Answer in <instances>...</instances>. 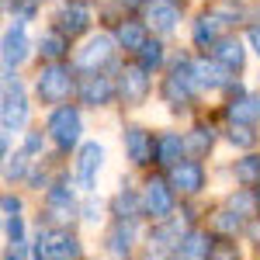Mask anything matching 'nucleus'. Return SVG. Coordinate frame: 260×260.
Wrapping results in <instances>:
<instances>
[{
	"mask_svg": "<svg viewBox=\"0 0 260 260\" xmlns=\"http://www.w3.org/2000/svg\"><path fill=\"white\" fill-rule=\"evenodd\" d=\"M83 191L77 187V180L70 170H59L56 184L42 194V208H39V222L42 225H52V229H73L80 222V198Z\"/></svg>",
	"mask_w": 260,
	"mask_h": 260,
	"instance_id": "obj_1",
	"label": "nucleus"
},
{
	"mask_svg": "<svg viewBox=\"0 0 260 260\" xmlns=\"http://www.w3.org/2000/svg\"><path fill=\"white\" fill-rule=\"evenodd\" d=\"M28 257L31 260H87L83 240L77 229H52V225H42L31 233L28 243Z\"/></svg>",
	"mask_w": 260,
	"mask_h": 260,
	"instance_id": "obj_2",
	"label": "nucleus"
},
{
	"mask_svg": "<svg viewBox=\"0 0 260 260\" xmlns=\"http://www.w3.org/2000/svg\"><path fill=\"white\" fill-rule=\"evenodd\" d=\"M35 98L52 111L70 104V98H77V73L66 62H45L35 77Z\"/></svg>",
	"mask_w": 260,
	"mask_h": 260,
	"instance_id": "obj_3",
	"label": "nucleus"
},
{
	"mask_svg": "<svg viewBox=\"0 0 260 260\" xmlns=\"http://www.w3.org/2000/svg\"><path fill=\"white\" fill-rule=\"evenodd\" d=\"M142 215H146V225H156V222H167L177 215V191L170 187V180H167V174H146V180H142Z\"/></svg>",
	"mask_w": 260,
	"mask_h": 260,
	"instance_id": "obj_4",
	"label": "nucleus"
},
{
	"mask_svg": "<svg viewBox=\"0 0 260 260\" xmlns=\"http://www.w3.org/2000/svg\"><path fill=\"white\" fill-rule=\"evenodd\" d=\"M146 246V229L142 222H128V219H111L104 236H101V250L108 260H136Z\"/></svg>",
	"mask_w": 260,
	"mask_h": 260,
	"instance_id": "obj_5",
	"label": "nucleus"
},
{
	"mask_svg": "<svg viewBox=\"0 0 260 260\" xmlns=\"http://www.w3.org/2000/svg\"><path fill=\"white\" fill-rule=\"evenodd\" d=\"M45 136L56 146L59 156H70L83 146V118L73 104H62V108H52L49 118H45Z\"/></svg>",
	"mask_w": 260,
	"mask_h": 260,
	"instance_id": "obj_6",
	"label": "nucleus"
},
{
	"mask_svg": "<svg viewBox=\"0 0 260 260\" xmlns=\"http://www.w3.org/2000/svg\"><path fill=\"white\" fill-rule=\"evenodd\" d=\"M198 80H194V59H177L170 66V73L163 77L160 83V98L167 108H174V111H184V108H191L194 98H198Z\"/></svg>",
	"mask_w": 260,
	"mask_h": 260,
	"instance_id": "obj_7",
	"label": "nucleus"
},
{
	"mask_svg": "<svg viewBox=\"0 0 260 260\" xmlns=\"http://www.w3.org/2000/svg\"><path fill=\"white\" fill-rule=\"evenodd\" d=\"M31 104H28V90L24 83L14 77V70H4V104H0V121H4V136L21 132L28 125Z\"/></svg>",
	"mask_w": 260,
	"mask_h": 260,
	"instance_id": "obj_8",
	"label": "nucleus"
},
{
	"mask_svg": "<svg viewBox=\"0 0 260 260\" xmlns=\"http://www.w3.org/2000/svg\"><path fill=\"white\" fill-rule=\"evenodd\" d=\"M104 146L98 139H87L77 149V156H73V180H77V187H80L83 194H98V177L101 170H104Z\"/></svg>",
	"mask_w": 260,
	"mask_h": 260,
	"instance_id": "obj_9",
	"label": "nucleus"
},
{
	"mask_svg": "<svg viewBox=\"0 0 260 260\" xmlns=\"http://www.w3.org/2000/svg\"><path fill=\"white\" fill-rule=\"evenodd\" d=\"M167 180H170V187L177 191L180 201H194L205 194V187H208V170H205V163L201 160H180L174 163L170 170H167Z\"/></svg>",
	"mask_w": 260,
	"mask_h": 260,
	"instance_id": "obj_10",
	"label": "nucleus"
},
{
	"mask_svg": "<svg viewBox=\"0 0 260 260\" xmlns=\"http://www.w3.org/2000/svg\"><path fill=\"white\" fill-rule=\"evenodd\" d=\"M121 146H125V156L136 170H153L156 167V136L142 125H128L121 132Z\"/></svg>",
	"mask_w": 260,
	"mask_h": 260,
	"instance_id": "obj_11",
	"label": "nucleus"
},
{
	"mask_svg": "<svg viewBox=\"0 0 260 260\" xmlns=\"http://www.w3.org/2000/svg\"><path fill=\"white\" fill-rule=\"evenodd\" d=\"M77 101L83 108H108L118 101V80L104 73H80L77 77Z\"/></svg>",
	"mask_w": 260,
	"mask_h": 260,
	"instance_id": "obj_12",
	"label": "nucleus"
},
{
	"mask_svg": "<svg viewBox=\"0 0 260 260\" xmlns=\"http://www.w3.org/2000/svg\"><path fill=\"white\" fill-rule=\"evenodd\" d=\"M115 49H118L115 35H90V39L83 42V49H77L73 66L83 70V73H101L104 66L115 62Z\"/></svg>",
	"mask_w": 260,
	"mask_h": 260,
	"instance_id": "obj_13",
	"label": "nucleus"
},
{
	"mask_svg": "<svg viewBox=\"0 0 260 260\" xmlns=\"http://www.w3.org/2000/svg\"><path fill=\"white\" fill-rule=\"evenodd\" d=\"M149 90H153V77H149V70H142L139 62H128V66L121 70V77H118V101H121V108H139V104H146Z\"/></svg>",
	"mask_w": 260,
	"mask_h": 260,
	"instance_id": "obj_14",
	"label": "nucleus"
},
{
	"mask_svg": "<svg viewBox=\"0 0 260 260\" xmlns=\"http://www.w3.org/2000/svg\"><path fill=\"white\" fill-rule=\"evenodd\" d=\"M90 21H94V14H90V4L87 0H62L59 11H56V28H59L66 39L83 35L90 28Z\"/></svg>",
	"mask_w": 260,
	"mask_h": 260,
	"instance_id": "obj_15",
	"label": "nucleus"
},
{
	"mask_svg": "<svg viewBox=\"0 0 260 260\" xmlns=\"http://www.w3.org/2000/svg\"><path fill=\"white\" fill-rule=\"evenodd\" d=\"M205 225L212 229V236L215 240H243V233H246V225H250V219H243V215H236L229 205H215L212 212H208V219H205Z\"/></svg>",
	"mask_w": 260,
	"mask_h": 260,
	"instance_id": "obj_16",
	"label": "nucleus"
},
{
	"mask_svg": "<svg viewBox=\"0 0 260 260\" xmlns=\"http://www.w3.org/2000/svg\"><path fill=\"white\" fill-rule=\"evenodd\" d=\"M194 80L201 90H229L236 83V73L208 56V59H194Z\"/></svg>",
	"mask_w": 260,
	"mask_h": 260,
	"instance_id": "obj_17",
	"label": "nucleus"
},
{
	"mask_svg": "<svg viewBox=\"0 0 260 260\" xmlns=\"http://www.w3.org/2000/svg\"><path fill=\"white\" fill-rule=\"evenodd\" d=\"M108 201H111V219L146 222V215H142V191H139V187H132V184L121 180V187Z\"/></svg>",
	"mask_w": 260,
	"mask_h": 260,
	"instance_id": "obj_18",
	"label": "nucleus"
},
{
	"mask_svg": "<svg viewBox=\"0 0 260 260\" xmlns=\"http://www.w3.org/2000/svg\"><path fill=\"white\" fill-rule=\"evenodd\" d=\"M187 160V139L180 136V132H156V170L167 174L174 163Z\"/></svg>",
	"mask_w": 260,
	"mask_h": 260,
	"instance_id": "obj_19",
	"label": "nucleus"
},
{
	"mask_svg": "<svg viewBox=\"0 0 260 260\" xmlns=\"http://www.w3.org/2000/svg\"><path fill=\"white\" fill-rule=\"evenodd\" d=\"M180 21V4H170V0H153L146 7V28H153L156 35H170Z\"/></svg>",
	"mask_w": 260,
	"mask_h": 260,
	"instance_id": "obj_20",
	"label": "nucleus"
},
{
	"mask_svg": "<svg viewBox=\"0 0 260 260\" xmlns=\"http://www.w3.org/2000/svg\"><path fill=\"white\" fill-rule=\"evenodd\" d=\"M24 59H28V31L24 21H18L4 31V70H18Z\"/></svg>",
	"mask_w": 260,
	"mask_h": 260,
	"instance_id": "obj_21",
	"label": "nucleus"
},
{
	"mask_svg": "<svg viewBox=\"0 0 260 260\" xmlns=\"http://www.w3.org/2000/svg\"><path fill=\"white\" fill-rule=\"evenodd\" d=\"M212 246H215L212 229H208V225H198V229L177 246V253H174L170 260H208L212 257Z\"/></svg>",
	"mask_w": 260,
	"mask_h": 260,
	"instance_id": "obj_22",
	"label": "nucleus"
},
{
	"mask_svg": "<svg viewBox=\"0 0 260 260\" xmlns=\"http://www.w3.org/2000/svg\"><path fill=\"white\" fill-rule=\"evenodd\" d=\"M222 115H225L229 125H253V128H257V121H260V98L236 94V98H229V104L222 108Z\"/></svg>",
	"mask_w": 260,
	"mask_h": 260,
	"instance_id": "obj_23",
	"label": "nucleus"
},
{
	"mask_svg": "<svg viewBox=\"0 0 260 260\" xmlns=\"http://www.w3.org/2000/svg\"><path fill=\"white\" fill-rule=\"evenodd\" d=\"M184 139H187V156L191 160H208L212 156V149H215V142H219V132L208 125V121H198L191 132H184Z\"/></svg>",
	"mask_w": 260,
	"mask_h": 260,
	"instance_id": "obj_24",
	"label": "nucleus"
},
{
	"mask_svg": "<svg viewBox=\"0 0 260 260\" xmlns=\"http://www.w3.org/2000/svg\"><path fill=\"white\" fill-rule=\"evenodd\" d=\"M212 59L222 62L225 70H233V73H240L243 62H246V49H243V42L236 35H222L215 42V49H212Z\"/></svg>",
	"mask_w": 260,
	"mask_h": 260,
	"instance_id": "obj_25",
	"label": "nucleus"
},
{
	"mask_svg": "<svg viewBox=\"0 0 260 260\" xmlns=\"http://www.w3.org/2000/svg\"><path fill=\"white\" fill-rule=\"evenodd\" d=\"M219 28H225V24H222V18L212 11V7H208V11L194 21V45H198V49H205V52H212V49H215V42L222 39Z\"/></svg>",
	"mask_w": 260,
	"mask_h": 260,
	"instance_id": "obj_26",
	"label": "nucleus"
},
{
	"mask_svg": "<svg viewBox=\"0 0 260 260\" xmlns=\"http://www.w3.org/2000/svg\"><path fill=\"white\" fill-rule=\"evenodd\" d=\"M115 42H118V49L139 56L142 45L149 42L146 39V24H142V21H118V24H115Z\"/></svg>",
	"mask_w": 260,
	"mask_h": 260,
	"instance_id": "obj_27",
	"label": "nucleus"
},
{
	"mask_svg": "<svg viewBox=\"0 0 260 260\" xmlns=\"http://www.w3.org/2000/svg\"><path fill=\"white\" fill-rule=\"evenodd\" d=\"M233 180H236V187L257 191L260 187V153H243L240 160L233 163Z\"/></svg>",
	"mask_w": 260,
	"mask_h": 260,
	"instance_id": "obj_28",
	"label": "nucleus"
},
{
	"mask_svg": "<svg viewBox=\"0 0 260 260\" xmlns=\"http://www.w3.org/2000/svg\"><path fill=\"white\" fill-rule=\"evenodd\" d=\"M39 52H42L45 62H62L66 56H70V39L62 35L59 28H49V31L39 39Z\"/></svg>",
	"mask_w": 260,
	"mask_h": 260,
	"instance_id": "obj_29",
	"label": "nucleus"
},
{
	"mask_svg": "<svg viewBox=\"0 0 260 260\" xmlns=\"http://www.w3.org/2000/svg\"><path fill=\"white\" fill-rule=\"evenodd\" d=\"M31 167H35V160H31L24 149H18V153H11V156H4V180H7V184H24L28 174H31Z\"/></svg>",
	"mask_w": 260,
	"mask_h": 260,
	"instance_id": "obj_30",
	"label": "nucleus"
},
{
	"mask_svg": "<svg viewBox=\"0 0 260 260\" xmlns=\"http://www.w3.org/2000/svg\"><path fill=\"white\" fill-rule=\"evenodd\" d=\"M225 142L233 146V149H243V153H253L260 142V132L253 125H229L225 128Z\"/></svg>",
	"mask_w": 260,
	"mask_h": 260,
	"instance_id": "obj_31",
	"label": "nucleus"
},
{
	"mask_svg": "<svg viewBox=\"0 0 260 260\" xmlns=\"http://www.w3.org/2000/svg\"><path fill=\"white\" fill-rule=\"evenodd\" d=\"M104 215H111V201L98 198V194H83V205H80L83 225H98V222H104Z\"/></svg>",
	"mask_w": 260,
	"mask_h": 260,
	"instance_id": "obj_32",
	"label": "nucleus"
},
{
	"mask_svg": "<svg viewBox=\"0 0 260 260\" xmlns=\"http://www.w3.org/2000/svg\"><path fill=\"white\" fill-rule=\"evenodd\" d=\"M136 62H139L142 70L156 73V70L163 66V42H146V45H142V52L136 56Z\"/></svg>",
	"mask_w": 260,
	"mask_h": 260,
	"instance_id": "obj_33",
	"label": "nucleus"
},
{
	"mask_svg": "<svg viewBox=\"0 0 260 260\" xmlns=\"http://www.w3.org/2000/svg\"><path fill=\"white\" fill-rule=\"evenodd\" d=\"M45 142H49L45 128H28V132H24V142H21V149H24L31 160H42V153H45Z\"/></svg>",
	"mask_w": 260,
	"mask_h": 260,
	"instance_id": "obj_34",
	"label": "nucleus"
},
{
	"mask_svg": "<svg viewBox=\"0 0 260 260\" xmlns=\"http://www.w3.org/2000/svg\"><path fill=\"white\" fill-rule=\"evenodd\" d=\"M208 260H246V257H243L240 240H215L212 257H208Z\"/></svg>",
	"mask_w": 260,
	"mask_h": 260,
	"instance_id": "obj_35",
	"label": "nucleus"
},
{
	"mask_svg": "<svg viewBox=\"0 0 260 260\" xmlns=\"http://www.w3.org/2000/svg\"><path fill=\"white\" fill-rule=\"evenodd\" d=\"M0 208H4V219L24 215V201H21V194H14V191H4V198H0Z\"/></svg>",
	"mask_w": 260,
	"mask_h": 260,
	"instance_id": "obj_36",
	"label": "nucleus"
},
{
	"mask_svg": "<svg viewBox=\"0 0 260 260\" xmlns=\"http://www.w3.org/2000/svg\"><path fill=\"white\" fill-rule=\"evenodd\" d=\"M243 243H250V250H253V253L260 257V215L250 222V225H246V233H243Z\"/></svg>",
	"mask_w": 260,
	"mask_h": 260,
	"instance_id": "obj_37",
	"label": "nucleus"
},
{
	"mask_svg": "<svg viewBox=\"0 0 260 260\" xmlns=\"http://www.w3.org/2000/svg\"><path fill=\"white\" fill-rule=\"evenodd\" d=\"M246 42L253 45V52L260 56V24H250V28H246Z\"/></svg>",
	"mask_w": 260,
	"mask_h": 260,
	"instance_id": "obj_38",
	"label": "nucleus"
},
{
	"mask_svg": "<svg viewBox=\"0 0 260 260\" xmlns=\"http://www.w3.org/2000/svg\"><path fill=\"white\" fill-rule=\"evenodd\" d=\"M118 4L125 7V11H139V7H149L153 0H118Z\"/></svg>",
	"mask_w": 260,
	"mask_h": 260,
	"instance_id": "obj_39",
	"label": "nucleus"
},
{
	"mask_svg": "<svg viewBox=\"0 0 260 260\" xmlns=\"http://www.w3.org/2000/svg\"><path fill=\"white\" fill-rule=\"evenodd\" d=\"M4 260H31L28 250H4Z\"/></svg>",
	"mask_w": 260,
	"mask_h": 260,
	"instance_id": "obj_40",
	"label": "nucleus"
},
{
	"mask_svg": "<svg viewBox=\"0 0 260 260\" xmlns=\"http://www.w3.org/2000/svg\"><path fill=\"white\" fill-rule=\"evenodd\" d=\"M136 260H170V257H160V253H153V250H142Z\"/></svg>",
	"mask_w": 260,
	"mask_h": 260,
	"instance_id": "obj_41",
	"label": "nucleus"
},
{
	"mask_svg": "<svg viewBox=\"0 0 260 260\" xmlns=\"http://www.w3.org/2000/svg\"><path fill=\"white\" fill-rule=\"evenodd\" d=\"M14 4H18V0H4V7H7V11H11V7H14Z\"/></svg>",
	"mask_w": 260,
	"mask_h": 260,
	"instance_id": "obj_42",
	"label": "nucleus"
},
{
	"mask_svg": "<svg viewBox=\"0 0 260 260\" xmlns=\"http://www.w3.org/2000/svg\"><path fill=\"white\" fill-rule=\"evenodd\" d=\"M257 205H260V187H257Z\"/></svg>",
	"mask_w": 260,
	"mask_h": 260,
	"instance_id": "obj_43",
	"label": "nucleus"
},
{
	"mask_svg": "<svg viewBox=\"0 0 260 260\" xmlns=\"http://www.w3.org/2000/svg\"><path fill=\"white\" fill-rule=\"evenodd\" d=\"M170 4H184V0H170Z\"/></svg>",
	"mask_w": 260,
	"mask_h": 260,
	"instance_id": "obj_44",
	"label": "nucleus"
},
{
	"mask_svg": "<svg viewBox=\"0 0 260 260\" xmlns=\"http://www.w3.org/2000/svg\"><path fill=\"white\" fill-rule=\"evenodd\" d=\"M257 128H260V121H257Z\"/></svg>",
	"mask_w": 260,
	"mask_h": 260,
	"instance_id": "obj_45",
	"label": "nucleus"
}]
</instances>
